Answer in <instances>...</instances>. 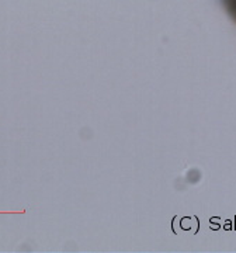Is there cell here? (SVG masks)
Masks as SVG:
<instances>
[{"instance_id":"obj_1","label":"cell","mask_w":236,"mask_h":253,"mask_svg":"<svg viewBox=\"0 0 236 253\" xmlns=\"http://www.w3.org/2000/svg\"><path fill=\"white\" fill-rule=\"evenodd\" d=\"M222 4L231 18L236 23V0H222Z\"/></svg>"}]
</instances>
